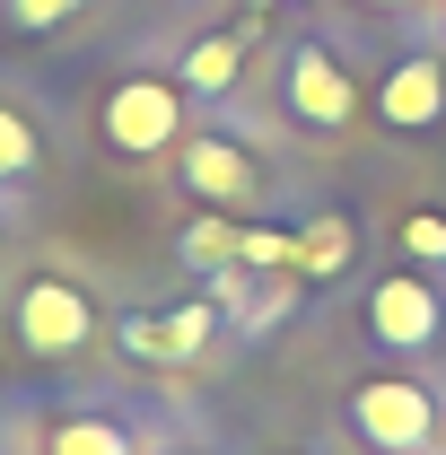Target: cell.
I'll list each match as a JSON object with an SVG mask.
<instances>
[{
    "mask_svg": "<svg viewBox=\"0 0 446 455\" xmlns=\"http://www.w3.org/2000/svg\"><path fill=\"white\" fill-rule=\"evenodd\" d=\"M175 123H184V88L175 79H123L106 97V140L123 158H149V149H167Z\"/></svg>",
    "mask_w": 446,
    "mask_h": 455,
    "instance_id": "obj_1",
    "label": "cell"
},
{
    "mask_svg": "<svg viewBox=\"0 0 446 455\" xmlns=\"http://www.w3.org/2000/svg\"><path fill=\"white\" fill-rule=\"evenodd\" d=\"M350 420L368 429V447H377V455H411V447H429V395H420V386H402V377L359 386Z\"/></svg>",
    "mask_w": 446,
    "mask_h": 455,
    "instance_id": "obj_2",
    "label": "cell"
},
{
    "mask_svg": "<svg viewBox=\"0 0 446 455\" xmlns=\"http://www.w3.org/2000/svg\"><path fill=\"white\" fill-rule=\"evenodd\" d=\"M202 341H211V307H167V315H131L123 324L131 359H193Z\"/></svg>",
    "mask_w": 446,
    "mask_h": 455,
    "instance_id": "obj_8",
    "label": "cell"
},
{
    "mask_svg": "<svg viewBox=\"0 0 446 455\" xmlns=\"http://www.w3.org/2000/svg\"><path fill=\"white\" fill-rule=\"evenodd\" d=\"M27 167H36V132L18 114H0V175H27Z\"/></svg>",
    "mask_w": 446,
    "mask_h": 455,
    "instance_id": "obj_13",
    "label": "cell"
},
{
    "mask_svg": "<svg viewBox=\"0 0 446 455\" xmlns=\"http://www.w3.org/2000/svg\"><path fill=\"white\" fill-rule=\"evenodd\" d=\"M377 106H386L394 132H429L446 114V61H402V70H386V88H377Z\"/></svg>",
    "mask_w": 446,
    "mask_h": 455,
    "instance_id": "obj_6",
    "label": "cell"
},
{
    "mask_svg": "<svg viewBox=\"0 0 446 455\" xmlns=\"http://www.w3.org/2000/svg\"><path fill=\"white\" fill-rule=\"evenodd\" d=\"M236 70H245V36H202L184 53V88L193 97H219V88H236Z\"/></svg>",
    "mask_w": 446,
    "mask_h": 455,
    "instance_id": "obj_10",
    "label": "cell"
},
{
    "mask_svg": "<svg viewBox=\"0 0 446 455\" xmlns=\"http://www.w3.org/2000/svg\"><path fill=\"white\" fill-rule=\"evenodd\" d=\"M9 9H18V27H53V18L79 9V0H9Z\"/></svg>",
    "mask_w": 446,
    "mask_h": 455,
    "instance_id": "obj_16",
    "label": "cell"
},
{
    "mask_svg": "<svg viewBox=\"0 0 446 455\" xmlns=\"http://www.w3.org/2000/svg\"><path fill=\"white\" fill-rule=\"evenodd\" d=\"M236 245H245V236H236L227 220H193V228H184V263H202V272H227Z\"/></svg>",
    "mask_w": 446,
    "mask_h": 455,
    "instance_id": "obj_11",
    "label": "cell"
},
{
    "mask_svg": "<svg viewBox=\"0 0 446 455\" xmlns=\"http://www.w3.org/2000/svg\"><path fill=\"white\" fill-rule=\"evenodd\" d=\"M184 184H193L202 202H245L263 175H254V158H245L236 140H184Z\"/></svg>",
    "mask_w": 446,
    "mask_h": 455,
    "instance_id": "obj_7",
    "label": "cell"
},
{
    "mask_svg": "<svg viewBox=\"0 0 446 455\" xmlns=\"http://www.w3.org/2000/svg\"><path fill=\"white\" fill-rule=\"evenodd\" d=\"M18 333H27V350L61 359V350H79V341L97 333V315H88V298H79L70 281H36L27 298H18Z\"/></svg>",
    "mask_w": 446,
    "mask_h": 455,
    "instance_id": "obj_3",
    "label": "cell"
},
{
    "mask_svg": "<svg viewBox=\"0 0 446 455\" xmlns=\"http://www.w3.org/2000/svg\"><path fill=\"white\" fill-rule=\"evenodd\" d=\"M289 114L315 123V132H341V123H350V79H341V61L289 53Z\"/></svg>",
    "mask_w": 446,
    "mask_h": 455,
    "instance_id": "obj_5",
    "label": "cell"
},
{
    "mask_svg": "<svg viewBox=\"0 0 446 455\" xmlns=\"http://www.w3.org/2000/svg\"><path fill=\"white\" fill-rule=\"evenodd\" d=\"M402 245H411L420 263H446V220H438V211H420V220L402 228Z\"/></svg>",
    "mask_w": 446,
    "mask_h": 455,
    "instance_id": "obj_15",
    "label": "cell"
},
{
    "mask_svg": "<svg viewBox=\"0 0 446 455\" xmlns=\"http://www.w3.org/2000/svg\"><path fill=\"white\" fill-rule=\"evenodd\" d=\"M289 263H298V272H315V281H333V272H350V220H341V211H324L315 228H298Z\"/></svg>",
    "mask_w": 446,
    "mask_h": 455,
    "instance_id": "obj_9",
    "label": "cell"
},
{
    "mask_svg": "<svg viewBox=\"0 0 446 455\" xmlns=\"http://www.w3.org/2000/svg\"><path fill=\"white\" fill-rule=\"evenodd\" d=\"M53 455H131V438L114 420H61L53 429Z\"/></svg>",
    "mask_w": 446,
    "mask_h": 455,
    "instance_id": "obj_12",
    "label": "cell"
},
{
    "mask_svg": "<svg viewBox=\"0 0 446 455\" xmlns=\"http://www.w3.org/2000/svg\"><path fill=\"white\" fill-rule=\"evenodd\" d=\"M368 333L394 341V350L438 341V289H429V281H386L377 298H368Z\"/></svg>",
    "mask_w": 446,
    "mask_h": 455,
    "instance_id": "obj_4",
    "label": "cell"
},
{
    "mask_svg": "<svg viewBox=\"0 0 446 455\" xmlns=\"http://www.w3.org/2000/svg\"><path fill=\"white\" fill-rule=\"evenodd\" d=\"M289 245H298V236H280V228H245V245H236V263H254V272H272V263H289Z\"/></svg>",
    "mask_w": 446,
    "mask_h": 455,
    "instance_id": "obj_14",
    "label": "cell"
}]
</instances>
